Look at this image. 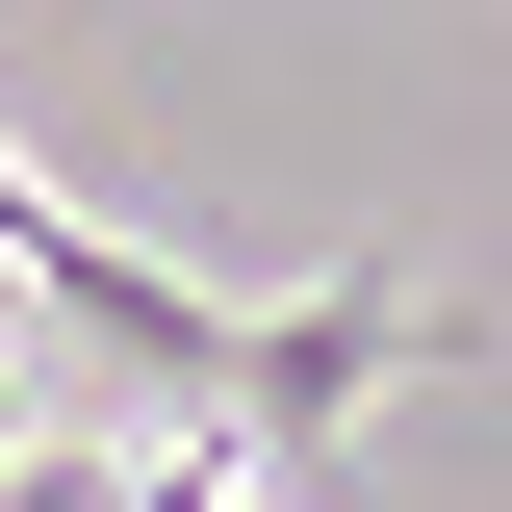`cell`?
I'll use <instances>...</instances> for the list:
<instances>
[{"label":"cell","instance_id":"obj_1","mask_svg":"<svg viewBox=\"0 0 512 512\" xmlns=\"http://www.w3.org/2000/svg\"><path fill=\"white\" fill-rule=\"evenodd\" d=\"M410 359H436V282H384V256H359V282H308V308H231V384H205V461L256 487V461L359 436V410H384Z\"/></svg>","mask_w":512,"mask_h":512},{"label":"cell","instance_id":"obj_2","mask_svg":"<svg viewBox=\"0 0 512 512\" xmlns=\"http://www.w3.org/2000/svg\"><path fill=\"white\" fill-rule=\"evenodd\" d=\"M26 436H77V410H52V384H26V359H0V461H26Z\"/></svg>","mask_w":512,"mask_h":512}]
</instances>
